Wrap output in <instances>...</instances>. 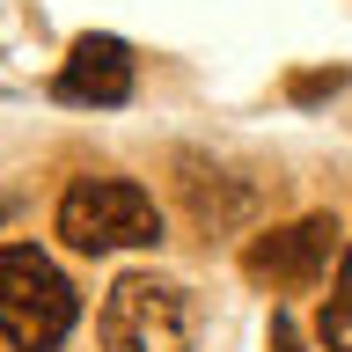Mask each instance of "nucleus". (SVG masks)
Returning <instances> with one entry per match:
<instances>
[{"label":"nucleus","mask_w":352,"mask_h":352,"mask_svg":"<svg viewBox=\"0 0 352 352\" xmlns=\"http://www.w3.org/2000/svg\"><path fill=\"white\" fill-rule=\"evenodd\" d=\"M81 323V294L37 242H0V338L15 352H59Z\"/></svg>","instance_id":"f257e3e1"},{"label":"nucleus","mask_w":352,"mask_h":352,"mask_svg":"<svg viewBox=\"0 0 352 352\" xmlns=\"http://www.w3.org/2000/svg\"><path fill=\"white\" fill-rule=\"evenodd\" d=\"M66 250L110 257V250H154L162 242V206H154L132 176H74L52 213Z\"/></svg>","instance_id":"f03ea898"},{"label":"nucleus","mask_w":352,"mask_h":352,"mask_svg":"<svg viewBox=\"0 0 352 352\" xmlns=\"http://www.w3.org/2000/svg\"><path fill=\"white\" fill-rule=\"evenodd\" d=\"M198 308L176 279H154V272H125V279L103 294V352H191Z\"/></svg>","instance_id":"7ed1b4c3"},{"label":"nucleus","mask_w":352,"mask_h":352,"mask_svg":"<svg viewBox=\"0 0 352 352\" xmlns=\"http://www.w3.org/2000/svg\"><path fill=\"white\" fill-rule=\"evenodd\" d=\"M338 220L330 213H301L286 220V228H264L250 250H242V272L264 286V294H308V286L330 272V257H338Z\"/></svg>","instance_id":"20e7f679"},{"label":"nucleus","mask_w":352,"mask_h":352,"mask_svg":"<svg viewBox=\"0 0 352 352\" xmlns=\"http://www.w3.org/2000/svg\"><path fill=\"white\" fill-rule=\"evenodd\" d=\"M59 103H96V110H118L132 96V44L125 37H103V30H88V37L66 44V66L59 81H52Z\"/></svg>","instance_id":"39448f33"},{"label":"nucleus","mask_w":352,"mask_h":352,"mask_svg":"<svg viewBox=\"0 0 352 352\" xmlns=\"http://www.w3.org/2000/svg\"><path fill=\"white\" fill-rule=\"evenodd\" d=\"M316 338L330 352H352V242H345V257H338V286H330L323 316H316Z\"/></svg>","instance_id":"423d86ee"},{"label":"nucleus","mask_w":352,"mask_h":352,"mask_svg":"<svg viewBox=\"0 0 352 352\" xmlns=\"http://www.w3.org/2000/svg\"><path fill=\"white\" fill-rule=\"evenodd\" d=\"M345 88V66H330V74H294V103H316V96H338Z\"/></svg>","instance_id":"0eeeda50"},{"label":"nucleus","mask_w":352,"mask_h":352,"mask_svg":"<svg viewBox=\"0 0 352 352\" xmlns=\"http://www.w3.org/2000/svg\"><path fill=\"white\" fill-rule=\"evenodd\" d=\"M272 352H301V330H294V316H272Z\"/></svg>","instance_id":"6e6552de"},{"label":"nucleus","mask_w":352,"mask_h":352,"mask_svg":"<svg viewBox=\"0 0 352 352\" xmlns=\"http://www.w3.org/2000/svg\"><path fill=\"white\" fill-rule=\"evenodd\" d=\"M0 213H8V206H0Z\"/></svg>","instance_id":"1a4fd4ad"}]
</instances>
